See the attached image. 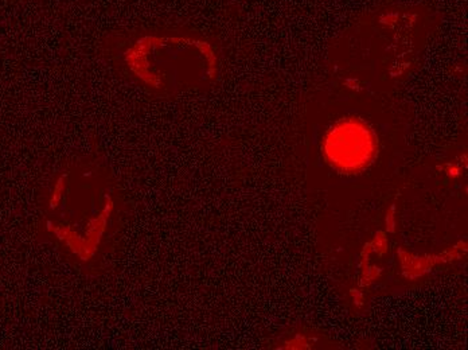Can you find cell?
<instances>
[{
    "label": "cell",
    "mask_w": 468,
    "mask_h": 350,
    "mask_svg": "<svg viewBox=\"0 0 468 350\" xmlns=\"http://www.w3.org/2000/svg\"><path fill=\"white\" fill-rule=\"evenodd\" d=\"M443 22L439 8L393 2L365 11L334 41L331 58L351 81L395 79L412 65Z\"/></svg>",
    "instance_id": "6da1fadb"
},
{
    "label": "cell",
    "mask_w": 468,
    "mask_h": 350,
    "mask_svg": "<svg viewBox=\"0 0 468 350\" xmlns=\"http://www.w3.org/2000/svg\"><path fill=\"white\" fill-rule=\"evenodd\" d=\"M107 51L125 79L158 95L209 84L218 65L213 42L202 34L182 28L116 34Z\"/></svg>",
    "instance_id": "7a4b0ae2"
},
{
    "label": "cell",
    "mask_w": 468,
    "mask_h": 350,
    "mask_svg": "<svg viewBox=\"0 0 468 350\" xmlns=\"http://www.w3.org/2000/svg\"><path fill=\"white\" fill-rule=\"evenodd\" d=\"M92 170L68 172L59 176L48 200V230L62 246L82 261L93 260L110 236L116 197Z\"/></svg>",
    "instance_id": "3957f363"
},
{
    "label": "cell",
    "mask_w": 468,
    "mask_h": 350,
    "mask_svg": "<svg viewBox=\"0 0 468 350\" xmlns=\"http://www.w3.org/2000/svg\"><path fill=\"white\" fill-rule=\"evenodd\" d=\"M376 147L375 127L356 113L335 119L324 135V153L331 161L344 167H356L369 161Z\"/></svg>",
    "instance_id": "277c9868"
}]
</instances>
